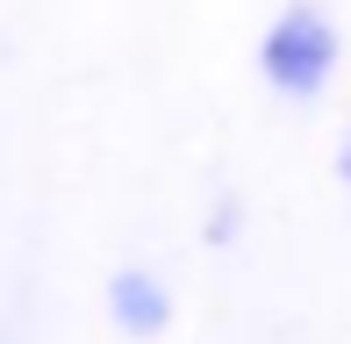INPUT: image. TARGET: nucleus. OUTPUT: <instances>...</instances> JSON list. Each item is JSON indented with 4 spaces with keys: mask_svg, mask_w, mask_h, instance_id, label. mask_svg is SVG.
<instances>
[{
    "mask_svg": "<svg viewBox=\"0 0 351 344\" xmlns=\"http://www.w3.org/2000/svg\"><path fill=\"white\" fill-rule=\"evenodd\" d=\"M237 237H244V194H237V186H222V194L208 201V215H201V244L230 251Z\"/></svg>",
    "mask_w": 351,
    "mask_h": 344,
    "instance_id": "7ed1b4c3",
    "label": "nucleus"
},
{
    "mask_svg": "<svg viewBox=\"0 0 351 344\" xmlns=\"http://www.w3.org/2000/svg\"><path fill=\"white\" fill-rule=\"evenodd\" d=\"M337 65H344V29H337V14H330L323 0H287L273 22H265L258 79L273 86L280 101H294V108L323 101L330 79H337Z\"/></svg>",
    "mask_w": 351,
    "mask_h": 344,
    "instance_id": "f257e3e1",
    "label": "nucleus"
},
{
    "mask_svg": "<svg viewBox=\"0 0 351 344\" xmlns=\"http://www.w3.org/2000/svg\"><path fill=\"white\" fill-rule=\"evenodd\" d=\"M330 165H337V186H351V130L337 136V158H330Z\"/></svg>",
    "mask_w": 351,
    "mask_h": 344,
    "instance_id": "20e7f679",
    "label": "nucleus"
},
{
    "mask_svg": "<svg viewBox=\"0 0 351 344\" xmlns=\"http://www.w3.org/2000/svg\"><path fill=\"white\" fill-rule=\"evenodd\" d=\"M108 323H115L130 344H151L172 330V287L151 273V265H115L108 273Z\"/></svg>",
    "mask_w": 351,
    "mask_h": 344,
    "instance_id": "f03ea898",
    "label": "nucleus"
}]
</instances>
